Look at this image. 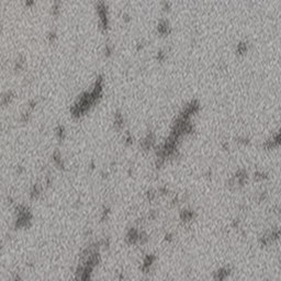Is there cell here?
<instances>
[{"mask_svg": "<svg viewBox=\"0 0 281 281\" xmlns=\"http://www.w3.org/2000/svg\"><path fill=\"white\" fill-rule=\"evenodd\" d=\"M125 143H126V145H132V144H133V137H132L131 135H127Z\"/></svg>", "mask_w": 281, "mask_h": 281, "instance_id": "cell-18", "label": "cell"}, {"mask_svg": "<svg viewBox=\"0 0 281 281\" xmlns=\"http://www.w3.org/2000/svg\"><path fill=\"white\" fill-rule=\"evenodd\" d=\"M229 271H231V269L227 268V267L221 268V269H218V270L215 272V274H214L213 278L215 279V280H224L226 277L229 275Z\"/></svg>", "mask_w": 281, "mask_h": 281, "instance_id": "cell-4", "label": "cell"}, {"mask_svg": "<svg viewBox=\"0 0 281 281\" xmlns=\"http://www.w3.org/2000/svg\"><path fill=\"white\" fill-rule=\"evenodd\" d=\"M124 124V120H123V115L121 114L120 112H116L114 114V126L116 128H122Z\"/></svg>", "mask_w": 281, "mask_h": 281, "instance_id": "cell-6", "label": "cell"}, {"mask_svg": "<svg viewBox=\"0 0 281 281\" xmlns=\"http://www.w3.org/2000/svg\"><path fill=\"white\" fill-rule=\"evenodd\" d=\"M53 160H54L55 165L58 167V168H62V169L64 168V164H63V162H62V156L59 154V152H55V153H54Z\"/></svg>", "mask_w": 281, "mask_h": 281, "instance_id": "cell-7", "label": "cell"}, {"mask_svg": "<svg viewBox=\"0 0 281 281\" xmlns=\"http://www.w3.org/2000/svg\"><path fill=\"white\" fill-rule=\"evenodd\" d=\"M237 53L240 54V55H243V54H245L246 52H247V44H246L245 42H240L239 44H237Z\"/></svg>", "mask_w": 281, "mask_h": 281, "instance_id": "cell-9", "label": "cell"}, {"mask_svg": "<svg viewBox=\"0 0 281 281\" xmlns=\"http://www.w3.org/2000/svg\"><path fill=\"white\" fill-rule=\"evenodd\" d=\"M56 134H57V137L59 138L61 140L62 139H64V137H65V130H64V127L62 126V125H59L57 127V130H56Z\"/></svg>", "mask_w": 281, "mask_h": 281, "instance_id": "cell-12", "label": "cell"}, {"mask_svg": "<svg viewBox=\"0 0 281 281\" xmlns=\"http://www.w3.org/2000/svg\"><path fill=\"white\" fill-rule=\"evenodd\" d=\"M126 240L128 244H136L138 243V231L135 228H131L126 235Z\"/></svg>", "mask_w": 281, "mask_h": 281, "instance_id": "cell-3", "label": "cell"}, {"mask_svg": "<svg viewBox=\"0 0 281 281\" xmlns=\"http://www.w3.org/2000/svg\"><path fill=\"white\" fill-rule=\"evenodd\" d=\"M169 8H170V5L168 2H165L164 3V6H163V9H164V11H168L169 10Z\"/></svg>", "mask_w": 281, "mask_h": 281, "instance_id": "cell-19", "label": "cell"}, {"mask_svg": "<svg viewBox=\"0 0 281 281\" xmlns=\"http://www.w3.org/2000/svg\"><path fill=\"white\" fill-rule=\"evenodd\" d=\"M40 193H41V187L37 186V185H35L32 188V190H31V198H32V199H36L38 196H40Z\"/></svg>", "mask_w": 281, "mask_h": 281, "instance_id": "cell-10", "label": "cell"}, {"mask_svg": "<svg viewBox=\"0 0 281 281\" xmlns=\"http://www.w3.org/2000/svg\"><path fill=\"white\" fill-rule=\"evenodd\" d=\"M97 13H98L99 17V24L100 28L102 29V31H107L108 30V25H109V18H108V9H107V5L104 3V1H99L97 3Z\"/></svg>", "mask_w": 281, "mask_h": 281, "instance_id": "cell-1", "label": "cell"}, {"mask_svg": "<svg viewBox=\"0 0 281 281\" xmlns=\"http://www.w3.org/2000/svg\"><path fill=\"white\" fill-rule=\"evenodd\" d=\"M238 225H239V221L238 220H234L233 221V223H232L233 227H238Z\"/></svg>", "mask_w": 281, "mask_h": 281, "instance_id": "cell-22", "label": "cell"}, {"mask_svg": "<svg viewBox=\"0 0 281 281\" xmlns=\"http://www.w3.org/2000/svg\"><path fill=\"white\" fill-rule=\"evenodd\" d=\"M165 239L167 242H171L173 240V235H171V234H167V235L165 236Z\"/></svg>", "mask_w": 281, "mask_h": 281, "instance_id": "cell-23", "label": "cell"}, {"mask_svg": "<svg viewBox=\"0 0 281 281\" xmlns=\"http://www.w3.org/2000/svg\"><path fill=\"white\" fill-rule=\"evenodd\" d=\"M146 196H147V199L149 201H153L155 197H156V193H155V191L153 190H150V191H147V193H146Z\"/></svg>", "mask_w": 281, "mask_h": 281, "instance_id": "cell-13", "label": "cell"}, {"mask_svg": "<svg viewBox=\"0 0 281 281\" xmlns=\"http://www.w3.org/2000/svg\"><path fill=\"white\" fill-rule=\"evenodd\" d=\"M157 31H158V33L163 35V36H165V35H168L170 33V26H169V23L165 21V20H162L160 22L158 23V25H157Z\"/></svg>", "mask_w": 281, "mask_h": 281, "instance_id": "cell-2", "label": "cell"}, {"mask_svg": "<svg viewBox=\"0 0 281 281\" xmlns=\"http://www.w3.org/2000/svg\"><path fill=\"white\" fill-rule=\"evenodd\" d=\"M143 47H144V44H143V43H139V44L137 45V51H139V49H142Z\"/></svg>", "mask_w": 281, "mask_h": 281, "instance_id": "cell-28", "label": "cell"}, {"mask_svg": "<svg viewBox=\"0 0 281 281\" xmlns=\"http://www.w3.org/2000/svg\"><path fill=\"white\" fill-rule=\"evenodd\" d=\"M55 37H56V35L55 33H51L48 35V38H49V42H54V40H55Z\"/></svg>", "mask_w": 281, "mask_h": 281, "instance_id": "cell-20", "label": "cell"}, {"mask_svg": "<svg viewBox=\"0 0 281 281\" xmlns=\"http://www.w3.org/2000/svg\"><path fill=\"white\" fill-rule=\"evenodd\" d=\"M222 147L224 148V150H227V149H228V144H227V143H224L223 145H222Z\"/></svg>", "mask_w": 281, "mask_h": 281, "instance_id": "cell-27", "label": "cell"}, {"mask_svg": "<svg viewBox=\"0 0 281 281\" xmlns=\"http://www.w3.org/2000/svg\"><path fill=\"white\" fill-rule=\"evenodd\" d=\"M178 202H179V198L178 197H175L173 199V201H171V203H173V205H175V204H178Z\"/></svg>", "mask_w": 281, "mask_h": 281, "instance_id": "cell-25", "label": "cell"}, {"mask_svg": "<svg viewBox=\"0 0 281 281\" xmlns=\"http://www.w3.org/2000/svg\"><path fill=\"white\" fill-rule=\"evenodd\" d=\"M156 215H157V213H156L155 211H152V212L149 213V215H148V218H155Z\"/></svg>", "mask_w": 281, "mask_h": 281, "instance_id": "cell-21", "label": "cell"}, {"mask_svg": "<svg viewBox=\"0 0 281 281\" xmlns=\"http://www.w3.org/2000/svg\"><path fill=\"white\" fill-rule=\"evenodd\" d=\"M165 58H166V54L163 52V51H160V52H158V54H157V61L158 62H164L165 61Z\"/></svg>", "mask_w": 281, "mask_h": 281, "instance_id": "cell-14", "label": "cell"}, {"mask_svg": "<svg viewBox=\"0 0 281 281\" xmlns=\"http://www.w3.org/2000/svg\"><path fill=\"white\" fill-rule=\"evenodd\" d=\"M111 53H112V46L111 45H107V46H105V55L110 56Z\"/></svg>", "mask_w": 281, "mask_h": 281, "instance_id": "cell-16", "label": "cell"}, {"mask_svg": "<svg viewBox=\"0 0 281 281\" xmlns=\"http://www.w3.org/2000/svg\"><path fill=\"white\" fill-rule=\"evenodd\" d=\"M34 1H35V0H25V5L29 6V7H31V6H33Z\"/></svg>", "mask_w": 281, "mask_h": 281, "instance_id": "cell-24", "label": "cell"}, {"mask_svg": "<svg viewBox=\"0 0 281 281\" xmlns=\"http://www.w3.org/2000/svg\"><path fill=\"white\" fill-rule=\"evenodd\" d=\"M159 192H162V194H167L168 193V190H167V188H160L159 189Z\"/></svg>", "mask_w": 281, "mask_h": 281, "instance_id": "cell-26", "label": "cell"}, {"mask_svg": "<svg viewBox=\"0 0 281 281\" xmlns=\"http://www.w3.org/2000/svg\"><path fill=\"white\" fill-rule=\"evenodd\" d=\"M61 7H62V3L59 0H55L52 6V13L54 15H58L59 14V11H61Z\"/></svg>", "mask_w": 281, "mask_h": 281, "instance_id": "cell-8", "label": "cell"}, {"mask_svg": "<svg viewBox=\"0 0 281 281\" xmlns=\"http://www.w3.org/2000/svg\"><path fill=\"white\" fill-rule=\"evenodd\" d=\"M267 174H265V173H261V171H256L255 174H254V179L255 180H258V181H261V180H265V179H267Z\"/></svg>", "mask_w": 281, "mask_h": 281, "instance_id": "cell-11", "label": "cell"}, {"mask_svg": "<svg viewBox=\"0 0 281 281\" xmlns=\"http://www.w3.org/2000/svg\"><path fill=\"white\" fill-rule=\"evenodd\" d=\"M180 217H181V220L183 222L191 221L194 217V212L193 211H191V210H183L180 213Z\"/></svg>", "mask_w": 281, "mask_h": 281, "instance_id": "cell-5", "label": "cell"}, {"mask_svg": "<svg viewBox=\"0 0 281 281\" xmlns=\"http://www.w3.org/2000/svg\"><path fill=\"white\" fill-rule=\"evenodd\" d=\"M266 198H267V192H261L258 200H259V202H263L264 200H266Z\"/></svg>", "mask_w": 281, "mask_h": 281, "instance_id": "cell-17", "label": "cell"}, {"mask_svg": "<svg viewBox=\"0 0 281 281\" xmlns=\"http://www.w3.org/2000/svg\"><path fill=\"white\" fill-rule=\"evenodd\" d=\"M237 142L240 144H244V145H247V144H249V139L245 138V137H239V138H237Z\"/></svg>", "mask_w": 281, "mask_h": 281, "instance_id": "cell-15", "label": "cell"}]
</instances>
